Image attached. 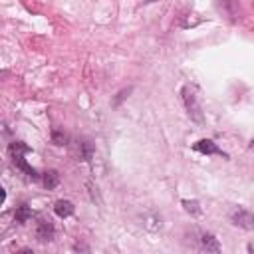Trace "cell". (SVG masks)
Masks as SVG:
<instances>
[{
	"label": "cell",
	"mask_w": 254,
	"mask_h": 254,
	"mask_svg": "<svg viewBox=\"0 0 254 254\" xmlns=\"http://www.w3.org/2000/svg\"><path fill=\"white\" fill-rule=\"evenodd\" d=\"M230 222L242 230H254V214L246 208H234L230 212Z\"/></svg>",
	"instance_id": "7a4b0ae2"
},
{
	"label": "cell",
	"mask_w": 254,
	"mask_h": 254,
	"mask_svg": "<svg viewBox=\"0 0 254 254\" xmlns=\"http://www.w3.org/2000/svg\"><path fill=\"white\" fill-rule=\"evenodd\" d=\"M36 236H38V240H42V242H50V240H54V236H56V226H54L50 220H40V222L36 224Z\"/></svg>",
	"instance_id": "277c9868"
},
{
	"label": "cell",
	"mask_w": 254,
	"mask_h": 254,
	"mask_svg": "<svg viewBox=\"0 0 254 254\" xmlns=\"http://www.w3.org/2000/svg\"><path fill=\"white\" fill-rule=\"evenodd\" d=\"M248 147H250V149H252V151H254V139H252V141H250V145H248Z\"/></svg>",
	"instance_id": "2e32d148"
},
{
	"label": "cell",
	"mask_w": 254,
	"mask_h": 254,
	"mask_svg": "<svg viewBox=\"0 0 254 254\" xmlns=\"http://www.w3.org/2000/svg\"><path fill=\"white\" fill-rule=\"evenodd\" d=\"M200 246H202V250H206V252H220V242H218V238L214 236V234H208V232H204L202 236H200Z\"/></svg>",
	"instance_id": "52a82bcc"
},
{
	"label": "cell",
	"mask_w": 254,
	"mask_h": 254,
	"mask_svg": "<svg viewBox=\"0 0 254 254\" xmlns=\"http://www.w3.org/2000/svg\"><path fill=\"white\" fill-rule=\"evenodd\" d=\"M77 155H79V161H91L93 159V155H95V149H93V145L89 143V141H79V145H77Z\"/></svg>",
	"instance_id": "9c48e42d"
},
{
	"label": "cell",
	"mask_w": 254,
	"mask_h": 254,
	"mask_svg": "<svg viewBox=\"0 0 254 254\" xmlns=\"http://www.w3.org/2000/svg\"><path fill=\"white\" fill-rule=\"evenodd\" d=\"M181 204H183V208H185L189 214H192V216H198V214L202 212V208H200L198 200H189V198H183V200H181Z\"/></svg>",
	"instance_id": "4fadbf2b"
},
{
	"label": "cell",
	"mask_w": 254,
	"mask_h": 254,
	"mask_svg": "<svg viewBox=\"0 0 254 254\" xmlns=\"http://www.w3.org/2000/svg\"><path fill=\"white\" fill-rule=\"evenodd\" d=\"M129 93H131V87H127V89H121V91L117 93V97L113 99V105H119V103H121V101H123V99L129 95Z\"/></svg>",
	"instance_id": "9a60e30c"
},
{
	"label": "cell",
	"mask_w": 254,
	"mask_h": 254,
	"mask_svg": "<svg viewBox=\"0 0 254 254\" xmlns=\"http://www.w3.org/2000/svg\"><path fill=\"white\" fill-rule=\"evenodd\" d=\"M181 95H183V103H185V107H187V113H189L190 121L202 125V123H204V113H202V107H200V103H198L194 91H192L189 85H185V87L181 89Z\"/></svg>",
	"instance_id": "6da1fadb"
},
{
	"label": "cell",
	"mask_w": 254,
	"mask_h": 254,
	"mask_svg": "<svg viewBox=\"0 0 254 254\" xmlns=\"http://www.w3.org/2000/svg\"><path fill=\"white\" fill-rule=\"evenodd\" d=\"M54 212H56L60 218H67V216H71V214L75 212V206H73L71 200L60 198V200H56V204H54Z\"/></svg>",
	"instance_id": "8992f818"
},
{
	"label": "cell",
	"mask_w": 254,
	"mask_h": 254,
	"mask_svg": "<svg viewBox=\"0 0 254 254\" xmlns=\"http://www.w3.org/2000/svg\"><path fill=\"white\" fill-rule=\"evenodd\" d=\"M42 183H44V187H46L48 190L56 189V187L60 185V173H58V171H54V169L46 171V173L42 175Z\"/></svg>",
	"instance_id": "30bf717a"
},
{
	"label": "cell",
	"mask_w": 254,
	"mask_h": 254,
	"mask_svg": "<svg viewBox=\"0 0 254 254\" xmlns=\"http://www.w3.org/2000/svg\"><path fill=\"white\" fill-rule=\"evenodd\" d=\"M141 220H143L145 230H149V232H157V230H161V226H163V218H161V214H157V212H145V214L141 216Z\"/></svg>",
	"instance_id": "5b68a950"
},
{
	"label": "cell",
	"mask_w": 254,
	"mask_h": 254,
	"mask_svg": "<svg viewBox=\"0 0 254 254\" xmlns=\"http://www.w3.org/2000/svg\"><path fill=\"white\" fill-rule=\"evenodd\" d=\"M192 149L196 151V153H200V155H218V157H224V159H228V153L226 151H222L212 139H198L194 145H192Z\"/></svg>",
	"instance_id": "3957f363"
},
{
	"label": "cell",
	"mask_w": 254,
	"mask_h": 254,
	"mask_svg": "<svg viewBox=\"0 0 254 254\" xmlns=\"http://www.w3.org/2000/svg\"><path fill=\"white\" fill-rule=\"evenodd\" d=\"M12 161H14V165L22 171V173H26V177H30V179H40V175H38V171L34 169V167H30L28 163H26V159L24 157H12Z\"/></svg>",
	"instance_id": "ba28073f"
},
{
	"label": "cell",
	"mask_w": 254,
	"mask_h": 254,
	"mask_svg": "<svg viewBox=\"0 0 254 254\" xmlns=\"http://www.w3.org/2000/svg\"><path fill=\"white\" fill-rule=\"evenodd\" d=\"M52 143L54 145H65L67 143V135L64 131H60V129H54L52 131Z\"/></svg>",
	"instance_id": "5bb4252c"
},
{
	"label": "cell",
	"mask_w": 254,
	"mask_h": 254,
	"mask_svg": "<svg viewBox=\"0 0 254 254\" xmlns=\"http://www.w3.org/2000/svg\"><path fill=\"white\" fill-rule=\"evenodd\" d=\"M8 151H10L12 157H26L30 153V147L26 143H22V141H12L10 147H8Z\"/></svg>",
	"instance_id": "8fae6325"
},
{
	"label": "cell",
	"mask_w": 254,
	"mask_h": 254,
	"mask_svg": "<svg viewBox=\"0 0 254 254\" xmlns=\"http://www.w3.org/2000/svg\"><path fill=\"white\" fill-rule=\"evenodd\" d=\"M32 208L28 206V204H20L18 208H16V212H14V218H16V222H20V224H24V222H28L30 218H32Z\"/></svg>",
	"instance_id": "7c38bea8"
},
{
	"label": "cell",
	"mask_w": 254,
	"mask_h": 254,
	"mask_svg": "<svg viewBox=\"0 0 254 254\" xmlns=\"http://www.w3.org/2000/svg\"><path fill=\"white\" fill-rule=\"evenodd\" d=\"M149 2H155V0H149Z\"/></svg>",
	"instance_id": "e0dca14e"
}]
</instances>
